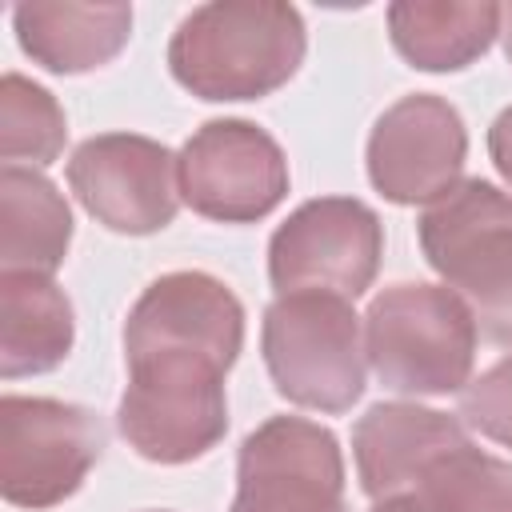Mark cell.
<instances>
[{
  "label": "cell",
  "mask_w": 512,
  "mask_h": 512,
  "mask_svg": "<svg viewBox=\"0 0 512 512\" xmlns=\"http://www.w3.org/2000/svg\"><path fill=\"white\" fill-rule=\"evenodd\" d=\"M244 348V304L208 272L152 280L124 320L128 388L116 428L152 464H188L228 432L224 376Z\"/></svg>",
  "instance_id": "1"
},
{
  "label": "cell",
  "mask_w": 512,
  "mask_h": 512,
  "mask_svg": "<svg viewBox=\"0 0 512 512\" xmlns=\"http://www.w3.org/2000/svg\"><path fill=\"white\" fill-rule=\"evenodd\" d=\"M304 16L280 0H212L192 8L172 40V80L200 100H260L304 64Z\"/></svg>",
  "instance_id": "2"
},
{
  "label": "cell",
  "mask_w": 512,
  "mask_h": 512,
  "mask_svg": "<svg viewBox=\"0 0 512 512\" xmlns=\"http://www.w3.org/2000/svg\"><path fill=\"white\" fill-rule=\"evenodd\" d=\"M480 328L468 304L424 280H404L372 296L364 312V356L376 380L400 396L464 392L476 364Z\"/></svg>",
  "instance_id": "3"
},
{
  "label": "cell",
  "mask_w": 512,
  "mask_h": 512,
  "mask_svg": "<svg viewBox=\"0 0 512 512\" xmlns=\"http://www.w3.org/2000/svg\"><path fill=\"white\" fill-rule=\"evenodd\" d=\"M416 236L432 272L452 288L484 340L512 344V196L492 180H460L432 200Z\"/></svg>",
  "instance_id": "4"
},
{
  "label": "cell",
  "mask_w": 512,
  "mask_h": 512,
  "mask_svg": "<svg viewBox=\"0 0 512 512\" xmlns=\"http://www.w3.org/2000/svg\"><path fill=\"white\" fill-rule=\"evenodd\" d=\"M260 352L276 392L312 412H348L364 396V344L352 300L332 292L276 296L260 324Z\"/></svg>",
  "instance_id": "5"
},
{
  "label": "cell",
  "mask_w": 512,
  "mask_h": 512,
  "mask_svg": "<svg viewBox=\"0 0 512 512\" xmlns=\"http://www.w3.org/2000/svg\"><path fill=\"white\" fill-rule=\"evenodd\" d=\"M92 408L52 396H0V492L12 508H56L104 456Z\"/></svg>",
  "instance_id": "6"
},
{
  "label": "cell",
  "mask_w": 512,
  "mask_h": 512,
  "mask_svg": "<svg viewBox=\"0 0 512 512\" xmlns=\"http://www.w3.org/2000/svg\"><path fill=\"white\" fill-rule=\"evenodd\" d=\"M384 256V224L356 196L304 200L268 240V280L276 296L332 292L356 300L372 288Z\"/></svg>",
  "instance_id": "7"
},
{
  "label": "cell",
  "mask_w": 512,
  "mask_h": 512,
  "mask_svg": "<svg viewBox=\"0 0 512 512\" xmlns=\"http://www.w3.org/2000/svg\"><path fill=\"white\" fill-rule=\"evenodd\" d=\"M180 200L220 224H256L288 196V160L252 120L224 116L200 124L176 156Z\"/></svg>",
  "instance_id": "8"
},
{
  "label": "cell",
  "mask_w": 512,
  "mask_h": 512,
  "mask_svg": "<svg viewBox=\"0 0 512 512\" xmlns=\"http://www.w3.org/2000/svg\"><path fill=\"white\" fill-rule=\"evenodd\" d=\"M232 512H348L336 432L304 416H272L248 432Z\"/></svg>",
  "instance_id": "9"
},
{
  "label": "cell",
  "mask_w": 512,
  "mask_h": 512,
  "mask_svg": "<svg viewBox=\"0 0 512 512\" xmlns=\"http://www.w3.org/2000/svg\"><path fill=\"white\" fill-rule=\"evenodd\" d=\"M68 188L96 224L120 236H152L168 228L180 208L172 148L136 132H104L76 144Z\"/></svg>",
  "instance_id": "10"
},
{
  "label": "cell",
  "mask_w": 512,
  "mask_h": 512,
  "mask_svg": "<svg viewBox=\"0 0 512 512\" xmlns=\"http://www.w3.org/2000/svg\"><path fill=\"white\" fill-rule=\"evenodd\" d=\"M468 160L464 116L436 92L400 96L368 136V180L392 204H432L460 184Z\"/></svg>",
  "instance_id": "11"
},
{
  "label": "cell",
  "mask_w": 512,
  "mask_h": 512,
  "mask_svg": "<svg viewBox=\"0 0 512 512\" xmlns=\"http://www.w3.org/2000/svg\"><path fill=\"white\" fill-rule=\"evenodd\" d=\"M460 440H468V428L460 416H448L440 408H424L412 400L372 404L352 428L360 488L372 500L412 492L424 468Z\"/></svg>",
  "instance_id": "12"
},
{
  "label": "cell",
  "mask_w": 512,
  "mask_h": 512,
  "mask_svg": "<svg viewBox=\"0 0 512 512\" xmlns=\"http://www.w3.org/2000/svg\"><path fill=\"white\" fill-rule=\"evenodd\" d=\"M12 28L32 64L56 76H76L120 56L132 36V8L120 0H24L12 8Z\"/></svg>",
  "instance_id": "13"
},
{
  "label": "cell",
  "mask_w": 512,
  "mask_h": 512,
  "mask_svg": "<svg viewBox=\"0 0 512 512\" xmlns=\"http://www.w3.org/2000/svg\"><path fill=\"white\" fill-rule=\"evenodd\" d=\"M76 316L64 288L44 272H0V376H40L64 364Z\"/></svg>",
  "instance_id": "14"
},
{
  "label": "cell",
  "mask_w": 512,
  "mask_h": 512,
  "mask_svg": "<svg viewBox=\"0 0 512 512\" xmlns=\"http://www.w3.org/2000/svg\"><path fill=\"white\" fill-rule=\"evenodd\" d=\"M504 4L492 0H396L388 4L392 48L420 72H460L500 36Z\"/></svg>",
  "instance_id": "15"
},
{
  "label": "cell",
  "mask_w": 512,
  "mask_h": 512,
  "mask_svg": "<svg viewBox=\"0 0 512 512\" xmlns=\"http://www.w3.org/2000/svg\"><path fill=\"white\" fill-rule=\"evenodd\" d=\"M72 244V208L64 192L24 164L0 168V272L52 276Z\"/></svg>",
  "instance_id": "16"
},
{
  "label": "cell",
  "mask_w": 512,
  "mask_h": 512,
  "mask_svg": "<svg viewBox=\"0 0 512 512\" xmlns=\"http://www.w3.org/2000/svg\"><path fill=\"white\" fill-rule=\"evenodd\" d=\"M412 492L436 512H512V460L460 440L424 468Z\"/></svg>",
  "instance_id": "17"
},
{
  "label": "cell",
  "mask_w": 512,
  "mask_h": 512,
  "mask_svg": "<svg viewBox=\"0 0 512 512\" xmlns=\"http://www.w3.org/2000/svg\"><path fill=\"white\" fill-rule=\"evenodd\" d=\"M64 140H68V124H64L60 100L44 84L20 72H4L0 76V156L4 164L48 168L52 160H60Z\"/></svg>",
  "instance_id": "18"
},
{
  "label": "cell",
  "mask_w": 512,
  "mask_h": 512,
  "mask_svg": "<svg viewBox=\"0 0 512 512\" xmlns=\"http://www.w3.org/2000/svg\"><path fill=\"white\" fill-rule=\"evenodd\" d=\"M460 420L480 436L512 448V356L484 368L460 392Z\"/></svg>",
  "instance_id": "19"
},
{
  "label": "cell",
  "mask_w": 512,
  "mask_h": 512,
  "mask_svg": "<svg viewBox=\"0 0 512 512\" xmlns=\"http://www.w3.org/2000/svg\"><path fill=\"white\" fill-rule=\"evenodd\" d=\"M488 156H492L496 172L508 180V188H512V104L488 128Z\"/></svg>",
  "instance_id": "20"
},
{
  "label": "cell",
  "mask_w": 512,
  "mask_h": 512,
  "mask_svg": "<svg viewBox=\"0 0 512 512\" xmlns=\"http://www.w3.org/2000/svg\"><path fill=\"white\" fill-rule=\"evenodd\" d=\"M368 512H436L424 496L416 492H396V496H384V500H372Z\"/></svg>",
  "instance_id": "21"
},
{
  "label": "cell",
  "mask_w": 512,
  "mask_h": 512,
  "mask_svg": "<svg viewBox=\"0 0 512 512\" xmlns=\"http://www.w3.org/2000/svg\"><path fill=\"white\" fill-rule=\"evenodd\" d=\"M500 36H504V56L512 60V4H504V16H500Z\"/></svg>",
  "instance_id": "22"
}]
</instances>
